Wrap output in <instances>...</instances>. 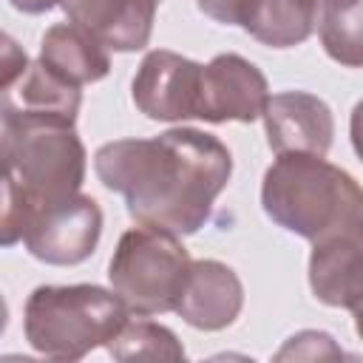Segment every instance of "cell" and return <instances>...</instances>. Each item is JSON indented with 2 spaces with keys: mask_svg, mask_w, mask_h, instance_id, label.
I'll list each match as a JSON object with an SVG mask.
<instances>
[{
  "mask_svg": "<svg viewBox=\"0 0 363 363\" xmlns=\"http://www.w3.org/2000/svg\"><path fill=\"white\" fill-rule=\"evenodd\" d=\"M320 3V9H326V6H343V3H354V0H318Z\"/></svg>",
  "mask_w": 363,
  "mask_h": 363,
  "instance_id": "24",
  "label": "cell"
},
{
  "mask_svg": "<svg viewBox=\"0 0 363 363\" xmlns=\"http://www.w3.org/2000/svg\"><path fill=\"white\" fill-rule=\"evenodd\" d=\"M40 60L74 85L99 82L111 71L108 48L77 23H57L40 40Z\"/></svg>",
  "mask_w": 363,
  "mask_h": 363,
  "instance_id": "15",
  "label": "cell"
},
{
  "mask_svg": "<svg viewBox=\"0 0 363 363\" xmlns=\"http://www.w3.org/2000/svg\"><path fill=\"white\" fill-rule=\"evenodd\" d=\"M190 264L193 258L179 235L139 224L119 238L108 264V278L130 315L150 318L176 309Z\"/></svg>",
  "mask_w": 363,
  "mask_h": 363,
  "instance_id": "5",
  "label": "cell"
},
{
  "mask_svg": "<svg viewBox=\"0 0 363 363\" xmlns=\"http://www.w3.org/2000/svg\"><path fill=\"white\" fill-rule=\"evenodd\" d=\"M309 286L326 306L357 309L363 303V233L312 244Z\"/></svg>",
  "mask_w": 363,
  "mask_h": 363,
  "instance_id": "12",
  "label": "cell"
},
{
  "mask_svg": "<svg viewBox=\"0 0 363 363\" xmlns=\"http://www.w3.org/2000/svg\"><path fill=\"white\" fill-rule=\"evenodd\" d=\"M3 179L14 182L31 204L79 193L85 182V145L71 119L0 111Z\"/></svg>",
  "mask_w": 363,
  "mask_h": 363,
  "instance_id": "3",
  "label": "cell"
},
{
  "mask_svg": "<svg viewBox=\"0 0 363 363\" xmlns=\"http://www.w3.org/2000/svg\"><path fill=\"white\" fill-rule=\"evenodd\" d=\"M320 43L323 51L346 65L363 68V0L320 9Z\"/></svg>",
  "mask_w": 363,
  "mask_h": 363,
  "instance_id": "16",
  "label": "cell"
},
{
  "mask_svg": "<svg viewBox=\"0 0 363 363\" xmlns=\"http://www.w3.org/2000/svg\"><path fill=\"white\" fill-rule=\"evenodd\" d=\"M79 102H82L79 85L51 71L43 60L28 62L20 79H14L9 88H0V111H11V113H40V116H60L77 122Z\"/></svg>",
  "mask_w": 363,
  "mask_h": 363,
  "instance_id": "14",
  "label": "cell"
},
{
  "mask_svg": "<svg viewBox=\"0 0 363 363\" xmlns=\"http://www.w3.org/2000/svg\"><path fill=\"white\" fill-rule=\"evenodd\" d=\"M244 306V286L233 267L201 258L190 264L184 289L176 301V315L193 329L201 332H218L235 323Z\"/></svg>",
  "mask_w": 363,
  "mask_h": 363,
  "instance_id": "10",
  "label": "cell"
},
{
  "mask_svg": "<svg viewBox=\"0 0 363 363\" xmlns=\"http://www.w3.org/2000/svg\"><path fill=\"white\" fill-rule=\"evenodd\" d=\"M102 235V210L96 199L74 193L57 201L28 207L23 244L26 250L51 267H74L94 255Z\"/></svg>",
  "mask_w": 363,
  "mask_h": 363,
  "instance_id": "6",
  "label": "cell"
},
{
  "mask_svg": "<svg viewBox=\"0 0 363 363\" xmlns=\"http://www.w3.org/2000/svg\"><path fill=\"white\" fill-rule=\"evenodd\" d=\"M99 182L119 193L136 224L173 235L199 233L233 176L221 139L199 128H170L150 139H116L94 153Z\"/></svg>",
  "mask_w": 363,
  "mask_h": 363,
  "instance_id": "1",
  "label": "cell"
},
{
  "mask_svg": "<svg viewBox=\"0 0 363 363\" xmlns=\"http://www.w3.org/2000/svg\"><path fill=\"white\" fill-rule=\"evenodd\" d=\"M196 6L213 17L216 23H224V26H238V9H241V0H196Z\"/></svg>",
  "mask_w": 363,
  "mask_h": 363,
  "instance_id": "20",
  "label": "cell"
},
{
  "mask_svg": "<svg viewBox=\"0 0 363 363\" xmlns=\"http://www.w3.org/2000/svg\"><path fill=\"white\" fill-rule=\"evenodd\" d=\"M354 312V332L360 335V340H363V303L357 306V309H352Z\"/></svg>",
  "mask_w": 363,
  "mask_h": 363,
  "instance_id": "23",
  "label": "cell"
},
{
  "mask_svg": "<svg viewBox=\"0 0 363 363\" xmlns=\"http://www.w3.org/2000/svg\"><path fill=\"white\" fill-rule=\"evenodd\" d=\"M318 0H241L238 26L269 48H292L312 37Z\"/></svg>",
  "mask_w": 363,
  "mask_h": 363,
  "instance_id": "13",
  "label": "cell"
},
{
  "mask_svg": "<svg viewBox=\"0 0 363 363\" xmlns=\"http://www.w3.org/2000/svg\"><path fill=\"white\" fill-rule=\"evenodd\" d=\"M269 102V85L261 68L241 54H218L201 71L199 119L204 122H255Z\"/></svg>",
  "mask_w": 363,
  "mask_h": 363,
  "instance_id": "8",
  "label": "cell"
},
{
  "mask_svg": "<svg viewBox=\"0 0 363 363\" xmlns=\"http://www.w3.org/2000/svg\"><path fill=\"white\" fill-rule=\"evenodd\" d=\"M204 65L167 48L147 51L133 77V105L156 122L199 119Z\"/></svg>",
  "mask_w": 363,
  "mask_h": 363,
  "instance_id": "7",
  "label": "cell"
},
{
  "mask_svg": "<svg viewBox=\"0 0 363 363\" xmlns=\"http://www.w3.org/2000/svg\"><path fill=\"white\" fill-rule=\"evenodd\" d=\"M267 142L275 156L281 153H315L326 156L335 136V116L329 105L309 91L272 94L264 108Z\"/></svg>",
  "mask_w": 363,
  "mask_h": 363,
  "instance_id": "9",
  "label": "cell"
},
{
  "mask_svg": "<svg viewBox=\"0 0 363 363\" xmlns=\"http://www.w3.org/2000/svg\"><path fill=\"white\" fill-rule=\"evenodd\" d=\"M264 213L312 244L363 233V187L315 153H281L264 173Z\"/></svg>",
  "mask_w": 363,
  "mask_h": 363,
  "instance_id": "2",
  "label": "cell"
},
{
  "mask_svg": "<svg viewBox=\"0 0 363 363\" xmlns=\"http://www.w3.org/2000/svg\"><path fill=\"white\" fill-rule=\"evenodd\" d=\"M105 349L116 360H184L179 337L153 320H128Z\"/></svg>",
  "mask_w": 363,
  "mask_h": 363,
  "instance_id": "17",
  "label": "cell"
},
{
  "mask_svg": "<svg viewBox=\"0 0 363 363\" xmlns=\"http://www.w3.org/2000/svg\"><path fill=\"white\" fill-rule=\"evenodd\" d=\"M9 3L23 14H43L51 11L54 6H62V0H9Z\"/></svg>",
  "mask_w": 363,
  "mask_h": 363,
  "instance_id": "22",
  "label": "cell"
},
{
  "mask_svg": "<svg viewBox=\"0 0 363 363\" xmlns=\"http://www.w3.org/2000/svg\"><path fill=\"white\" fill-rule=\"evenodd\" d=\"M125 301L96 284L37 286L23 309V332L28 346L51 360H79L108 346L128 323Z\"/></svg>",
  "mask_w": 363,
  "mask_h": 363,
  "instance_id": "4",
  "label": "cell"
},
{
  "mask_svg": "<svg viewBox=\"0 0 363 363\" xmlns=\"http://www.w3.org/2000/svg\"><path fill=\"white\" fill-rule=\"evenodd\" d=\"M315 360V357H343V349L332 340V335L318 332V329H303L292 335L275 354V360Z\"/></svg>",
  "mask_w": 363,
  "mask_h": 363,
  "instance_id": "18",
  "label": "cell"
},
{
  "mask_svg": "<svg viewBox=\"0 0 363 363\" xmlns=\"http://www.w3.org/2000/svg\"><path fill=\"white\" fill-rule=\"evenodd\" d=\"M349 136H352V147H354V153L360 156V162H363V99L354 105V111H352V119H349Z\"/></svg>",
  "mask_w": 363,
  "mask_h": 363,
  "instance_id": "21",
  "label": "cell"
},
{
  "mask_svg": "<svg viewBox=\"0 0 363 363\" xmlns=\"http://www.w3.org/2000/svg\"><path fill=\"white\" fill-rule=\"evenodd\" d=\"M162 0H62L71 23L111 51H142L150 43Z\"/></svg>",
  "mask_w": 363,
  "mask_h": 363,
  "instance_id": "11",
  "label": "cell"
},
{
  "mask_svg": "<svg viewBox=\"0 0 363 363\" xmlns=\"http://www.w3.org/2000/svg\"><path fill=\"white\" fill-rule=\"evenodd\" d=\"M28 68V57L26 51L9 37L3 34V60H0V88H9L14 79H20V74Z\"/></svg>",
  "mask_w": 363,
  "mask_h": 363,
  "instance_id": "19",
  "label": "cell"
}]
</instances>
